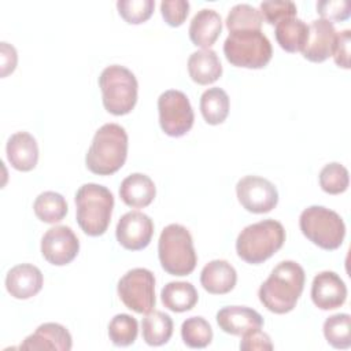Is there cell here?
I'll return each mask as SVG.
<instances>
[{
  "label": "cell",
  "instance_id": "cell-1",
  "mask_svg": "<svg viewBox=\"0 0 351 351\" xmlns=\"http://www.w3.org/2000/svg\"><path fill=\"white\" fill-rule=\"evenodd\" d=\"M304 280L306 274L299 263L282 261L259 287V300L271 313H289L295 308L303 292Z\"/></svg>",
  "mask_w": 351,
  "mask_h": 351
},
{
  "label": "cell",
  "instance_id": "cell-2",
  "mask_svg": "<svg viewBox=\"0 0 351 351\" xmlns=\"http://www.w3.org/2000/svg\"><path fill=\"white\" fill-rule=\"evenodd\" d=\"M128 156V134L118 123H104L93 136L86 152V167L99 176L118 171Z\"/></svg>",
  "mask_w": 351,
  "mask_h": 351
},
{
  "label": "cell",
  "instance_id": "cell-3",
  "mask_svg": "<svg viewBox=\"0 0 351 351\" xmlns=\"http://www.w3.org/2000/svg\"><path fill=\"white\" fill-rule=\"evenodd\" d=\"M285 241V230L276 219H263L245 226L237 236V255L250 265L263 263L273 256Z\"/></svg>",
  "mask_w": 351,
  "mask_h": 351
},
{
  "label": "cell",
  "instance_id": "cell-4",
  "mask_svg": "<svg viewBox=\"0 0 351 351\" xmlns=\"http://www.w3.org/2000/svg\"><path fill=\"white\" fill-rule=\"evenodd\" d=\"M77 222L88 236H101L111 221L114 196L99 184H84L75 193Z\"/></svg>",
  "mask_w": 351,
  "mask_h": 351
},
{
  "label": "cell",
  "instance_id": "cell-5",
  "mask_svg": "<svg viewBox=\"0 0 351 351\" xmlns=\"http://www.w3.org/2000/svg\"><path fill=\"white\" fill-rule=\"evenodd\" d=\"M160 266L171 276L191 274L197 262L193 240L189 230L180 223L167 225L158 241Z\"/></svg>",
  "mask_w": 351,
  "mask_h": 351
},
{
  "label": "cell",
  "instance_id": "cell-6",
  "mask_svg": "<svg viewBox=\"0 0 351 351\" xmlns=\"http://www.w3.org/2000/svg\"><path fill=\"white\" fill-rule=\"evenodd\" d=\"M103 106L112 115L129 114L137 101V80L134 74L121 64L107 66L100 77Z\"/></svg>",
  "mask_w": 351,
  "mask_h": 351
},
{
  "label": "cell",
  "instance_id": "cell-7",
  "mask_svg": "<svg viewBox=\"0 0 351 351\" xmlns=\"http://www.w3.org/2000/svg\"><path fill=\"white\" fill-rule=\"evenodd\" d=\"M223 53L233 66L262 69L270 62L273 49L262 30H240L229 33L223 43Z\"/></svg>",
  "mask_w": 351,
  "mask_h": 351
},
{
  "label": "cell",
  "instance_id": "cell-8",
  "mask_svg": "<svg viewBox=\"0 0 351 351\" xmlns=\"http://www.w3.org/2000/svg\"><path fill=\"white\" fill-rule=\"evenodd\" d=\"M299 226L304 237L322 250H336L343 244L346 225L341 217L324 206H310L299 217Z\"/></svg>",
  "mask_w": 351,
  "mask_h": 351
},
{
  "label": "cell",
  "instance_id": "cell-9",
  "mask_svg": "<svg viewBox=\"0 0 351 351\" xmlns=\"http://www.w3.org/2000/svg\"><path fill=\"white\" fill-rule=\"evenodd\" d=\"M117 291L122 303L138 314L149 313L155 307V277L148 269L129 270L118 281Z\"/></svg>",
  "mask_w": 351,
  "mask_h": 351
},
{
  "label": "cell",
  "instance_id": "cell-10",
  "mask_svg": "<svg viewBox=\"0 0 351 351\" xmlns=\"http://www.w3.org/2000/svg\"><path fill=\"white\" fill-rule=\"evenodd\" d=\"M158 112L159 125L170 137H181L186 134L195 121L188 96L177 89H169L159 96Z\"/></svg>",
  "mask_w": 351,
  "mask_h": 351
},
{
  "label": "cell",
  "instance_id": "cell-11",
  "mask_svg": "<svg viewBox=\"0 0 351 351\" xmlns=\"http://www.w3.org/2000/svg\"><path fill=\"white\" fill-rule=\"evenodd\" d=\"M236 195L240 204L254 214L269 213L278 203V192L274 184L259 176H245L239 180Z\"/></svg>",
  "mask_w": 351,
  "mask_h": 351
},
{
  "label": "cell",
  "instance_id": "cell-12",
  "mask_svg": "<svg viewBox=\"0 0 351 351\" xmlns=\"http://www.w3.org/2000/svg\"><path fill=\"white\" fill-rule=\"evenodd\" d=\"M78 251V237L66 225L48 229L41 239V254L51 265L64 266L77 256Z\"/></svg>",
  "mask_w": 351,
  "mask_h": 351
},
{
  "label": "cell",
  "instance_id": "cell-13",
  "mask_svg": "<svg viewBox=\"0 0 351 351\" xmlns=\"http://www.w3.org/2000/svg\"><path fill=\"white\" fill-rule=\"evenodd\" d=\"M118 243L130 251L145 248L154 234L152 219L141 211H129L121 217L115 229Z\"/></svg>",
  "mask_w": 351,
  "mask_h": 351
},
{
  "label": "cell",
  "instance_id": "cell-14",
  "mask_svg": "<svg viewBox=\"0 0 351 351\" xmlns=\"http://www.w3.org/2000/svg\"><path fill=\"white\" fill-rule=\"evenodd\" d=\"M337 32L332 22L326 19H314L308 25L306 44L302 49L304 59L319 63L326 60L333 53Z\"/></svg>",
  "mask_w": 351,
  "mask_h": 351
},
{
  "label": "cell",
  "instance_id": "cell-15",
  "mask_svg": "<svg viewBox=\"0 0 351 351\" xmlns=\"http://www.w3.org/2000/svg\"><path fill=\"white\" fill-rule=\"evenodd\" d=\"M347 287L335 271L318 273L311 284V300L321 310H335L344 304Z\"/></svg>",
  "mask_w": 351,
  "mask_h": 351
},
{
  "label": "cell",
  "instance_id": "cell-16",
  "mask_svg": "<svg viewBox=\"0 0 351 351\" xmlns=\"http://www.w3.org/2000/svg\"><path fill=\"white\" fill-rule=\"evenodd\" d=\"M71 335L63 325L56 322H45L21 343L19 350L69 351L71 350Z\"/></svg>",
  "mask_w": 351,
  "mask_h": 351
},
{
  "label": "cell",
  "instance_id": "cell-17",
  "mask_svg": "<svg viewBox=\"0 0 351 351\" xmlns=\"http://www.w3.org/2000/svg\"><path fill=\"white\" fill-rule=\"evenodd\" d=\"M44 284L41 270L30 263H21L8 270L5 288L15 299H29L37 295Z\"/></svg>",
  "mask_w": 351,
  "mask_h": 351
},
{
  "label": "cell",
  "instance_id": "cell-18",
  "mask_svg": "<svg viewBox=\"0 0 351 351\" xmlns=\"http://www.w3.org/2000/svg\"><path fill=\"white\" fill-rule=\"evenodd\" d=\"M217 324L225 333L243 336L250 330L261 329L263 318L254 308L245 306H226L217 313Z\"/></svg>",
  "mask_w": 351,
  "mask_h": 351
},
{
  "label": "cell",
  "instance_id": "cell-19",
  "mask_svg": "<svg viewBox=\"0 0 351 351\" xmlns=\"http://www.w3.org/2000/svg\"><path fill=\"white\" fill-rule=\"evenodd\" d=\"M10 165L19 171H30L38 160V145L36 138L27 132L14 133L5 145Z\"/></svg>",
  "mask_w": 351,
  "mask_h": 351
},
{
  "label": "cell",
  "instance_id": "cell-20",
  "mask_svg": "<svg viewBox=\"0 0 351 351\" xmlns=\"http://www.w3.org/2000/svg\"><path fill=\"white\" fill-rule=\"evenodd\" d=\"M222 30L221 15L211 8H203L195 14L189 25V38L196 47L210 48Z\"/></svg>",
  "mask_w": 351,
  "mask_h": 351
},
{
  "label": "cell",
  "instance_id": "cell-21",
  "mask_svg": "<svg viewBox=\"0 0 351 351\" xmlns=\"http://www.w3.org/2000/svg\"><path fill=\"white\" fill-rule=\"evenodd\" d=\"M237 281V273L234 267L223 261L214 259L208 262L200 273L202 287L213 295H223L230 292Z\"/></svg>",
  "mask_w": 351,
  "mask_h": 351
},
{
  "label": "cell",
  "instance_id": "cell-22",
  "mask_svg": "<svg viewBox=\"0 0 351 351\" xmlns=\"http://www.w3.org/2000/svg\"><path fill=\"white\" fill-rule=\"evenodd\" d=\"M156 195L154 181L141 173H133L128 176L119 186V196L122 202L134 208H143L152 203Z\"/></svg>",
  "mask_w": 351,
  "mask_h": 351
},
{
  "label": "cell",
  "instance_id": "cell-23",
  "mask_svg": "<svg viewBox=\"0 0 351 351\" xmlns=\"http://www.w3.org/2000/svg\"><path fill=\"white\" fill-rule=\"evenodd\" d=\"M188 73L192 81L199 85L215 82L222 74V64L211 48L193 52L188 59Z\"/></svg>",
  "mask_w": 351,
  "mask_h": 351
},
{
  "label": "cell",
  "instance_id": "cell-24",
  "mask_svg": "<svg viewBox=\"0 0 351 351\" xmlns=\"http://www.w3.org/2000/svg\"><path fill=\"white\" fill-rule=\"evenodd\" d=\"M197 291L188 281H171L167 282L162 292L160 299L166 308L174 313L189 311L197 303Z\"/></svg>",
  "mask_w": 351,
  "mask_h": 351
},
{
  "label": "cell",
  "instance_id": "cell-25",
  "mask_svg": "<svg viewBox=\"0 0 351 351\" xmlns=\"http://www.w3.org/2000/svg\"><path fill=\"white\" fill-rule=\"evenodd\" d=\"M143 339L148 346H162L166 344L173 335V319L169 314L151 310L143 318Z\"/></svg>",
  "mask_w": 351,
  "mask_h": 351
},
{
  "label": "cell",
  "instance_id": "cell-26",
  "mask_svg": "<svg viewBox=\"0 0 351 351\" xmlns=\"http://www.w3.org/2000/svg\"><path fill=\"white\" fill-rule=\"evenodd\" d=\"M276 40L287 52H298L303 49L308 26L299 18H288L276 25Z\"/></svg>",
  "mask_w": 351,
  "mask_h": 351
},
{
  "label": "cell",
  "instance_id": "cell-27",
  "mask_svg": "<svg viewBox=\"0 0 351 351\" xmlns=\"http://www.w3.org/2000/svg\"><path fill=\"white\" fill-rule=\"evenodd\" d=\"M200 112L210 125L222 123L229 114V96L221 88H210L200 96Z\"/></svg>",
  "mask_w": 351,
  "mask_h": 351
},
{
  "label": "cell",
  "instance_id": "cell-28",
  "mask_svg": "<svg viewBox=\"0 0 351 351\" xmlns=\"http://www.w3.org/2000/svg\"><path fill=\"white\" fill-rule=\"evenodd\" d=\"M33 210L40 221L45 223H56L66 217L67 203L60 193L47 191L36 197Z\"/></svg>",
  "mask_w": 351,
  "mask_h": 351
},
{
  "label": "cell",
  "instance_id": "cell-29",
  "mask_svg": "<svg viewBox=\"0 0 351 351\" xmlns=\"http://www.w3.org/2000/svg\"><path fill=\"white\" fill-rule=\"evenodd\" d=\"M324 336L326 341L339 350L351 347V317L341 313L330 315L324 322Z\"/></svg>",
  "mask_w": 351,
  "mask_h": 351
},
{
  "label": "cell",
  "instance_id": "cell-30",
  "mask_svg": "<svg viewBox=\"0 0 351 351\" xmlns=\"http://www.w3.org/2000/svg\"><path fill=\"white\" fill-rule=\"evenodd\" d=\"M225 22L229 33H232L240 30H261L263 19L259 10L243 3L230 8Z\"/></svg>",
  "mask_w": 351,
  "mask_h": 351
},
{
  "label": "cell",
  "instance_id": "cell-31",
  "mask_svg": "<svg viewBox=\"0 0 351 351\" xmlns=\"http://www.w3.org/2000/svg\"><path fill=\"white\" fill-rule=\"evenodd\" d=\"M181 337L191 348H204L213 340V329L203 317H189L181 325Z\"/></svg>",
  "mask_w": 351,
  "mask_h": 351
},
{
  "label": "cell",
  "instance_id": "cell-32",
  "mask_svg": "<svg viewBox=\"0 0 351 351\" xmlns=\"http://www.w3.org/2000/svg\"><path fill=\"white\" fill-rule=\"evenodd\" d=\"M138 324L129 314H117L108 324V336L112 344L128 347L136 341Z\"/></svg>",
  "mask_w": 351,
  "mask_h": 351
},
{
  "label": "cell",
  "instance_id": "cell-33",
  "mask_svg": "<svg viewBox=\"0 0 351 351\" xmlns=\"http://www.w3.org/2000/svg\"><path fill=\"white\" fill-rule=\"evenodd\" d=\"M348 170L343 165L332 162L322 167L319 173V185L324 192L329 195H339L348 188Z\"/></svg>",
  "mask_w": 351,
  "mask_h": 351
},
{
  "label": "cell",
  "instance_id": "cell-34",
  "mask_svg": "<svg viewBox=\"0 0 351 351\" xmlns=\"http://www.w3.org/2000/svg\"><path fill=\"white\" fill-rule=\"evenodd\" d=\"M117 8L119 15L132 25H138L149 19L154 12V0H118Z\"/></svg>",
  "mask_w": 351,
  "mask_h": 351
},
{
  "label": "cell",
  "instance_id": "cell-35",
  "mask_svg": "<svg viewBox=\"0 0 351 351\" xmlns=\"http://www.w3.org/2000/svg\"><path fill=\"white\" fill-rule=\"evenodd\" d=\"M259 12L262 15V19L266 21L269 25H277L284 19L295 18L298 8L296 4L289 0H267L261 3Z\"/></svg>",
  "mask_w": 351,
  "mask_h": 351
},
{
  "label": "cell",
  "instance_id": "cell-36",
  "mask_svg": "<svg viewBox=\"0 0 351 351\" xmlns=\"http://www.w3.org/2000/svg\"><path fill=\"white\" fill-rule=\"evenodd\" d=\"M317 12L329 22L346 21L351 15V5L347 0H322L317 3Z\"/></svg>",
  "mask_w": 351,
  "mask_h": 351
},
{
  "label": "cell",
  "instance_id": "cell-37",
  "mask_svg": "<svg viewBox=\"0 0 351 351\" xmlns=\"http://www.w3.org/2000/svg\"><path fill=\"white\" fill-rule=\"evenodd\" d=\"M189 12L186 0H163L160 3V14L169 26L177 27L184 23Z\"/></svg>",
  "mask_w": 351,
  "mask_h": 351
},
{
  "label": "cell",
  "instance_id": "cell-38",
  "mask_svg": "<svg viewBox=\"0 0 351 351\" xmlns=\"http://www.w3.org/2000/svg\"><path fill=\"white\" fill-rule=\"evenodd\" d=\"M240 350H243V351H254V350L270 351V350H273V344H271L269 335H266L261 329H254L241 336Z\"/></svg>",
  "mask_w": 351,
  "mask_h": 351
},
{
  "label": "cell",
  "instance_id": "cell-39",
  "mask_svg": "<svg viewBox=\"0 0 351 351\" xmlns=\"http://www.w3.org/2000/svg\"><path fill=\"white\" fill-rule=\"evenodd\" d=\"M350 43H351V32L348 29L337 33L332 56L335 63L339 67L350 69Z\"/></svg>",
  "mask_w": 351,
  "mask_h": 351
},
{
  "label": "cell",
  "instance_id": "cell-40",
  "mask_svg": "<svg viewBox=\"0 0 351 351\" xmlns=\"http://www.w3.org/2000/svg\"><path fill=\"white\" fill-rule=\"evenodd\" d=\"M16 51L12 45L7 43H1V77H5L7 74L12 73L16 67Z\"/></svg>",
  "mask_w": 351,
  "mask_h": 351
}]
</instances>
